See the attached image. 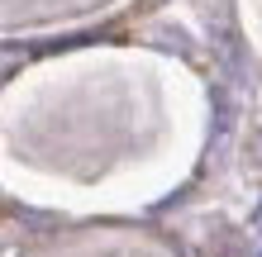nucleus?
Returning a JSON list of instances; mask_svg holds the SVG:
<instances>
[{
    "label": "nucleus",
    "instance_id": "nucleus-2",
    "mask_svg": "<svg viewBox=\"0 0 262 257\" xmlns=\"http://www.w3.org/2000/svg\"><path fill=\"white\" fill-rule=\"evenodd\" d=\"M253 233H262V205H257V215H253Z\"/></svg>",
    "mask_w": 262,
    "mask_h": 257
},
{
    "label": "nucleus",
    "instance_id": "nucleus-1",
    "mask_svg": "<svg viewBox=\"0 0 262 257\" xmlns=\"http://www.w3.org/2000/svg\"><path fill=\"white\" fill-rule=\"evenodd\" d=\"M210 100H214V143H220L224 133H229V119H234V114H229V100H224V90H210Z\"/></svg>",
    "mask_w": 262,
    "mask_h": 257
}]
</instances>
